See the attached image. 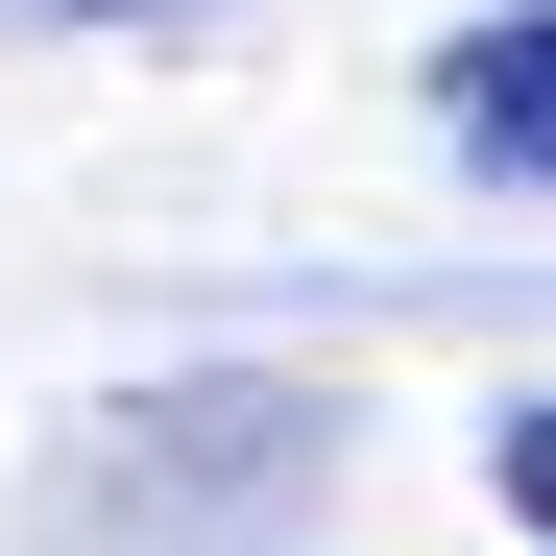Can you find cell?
Wrapping results in <instances>:
<instances>
[{"mask_svg": "<svg viewBox=\"0 0 556 556\" xmlns=\"http://www.w3.org/2000/svg\"><path fill=\"white\" fill-rule=\"evenodd\" d=\"M435 122L484 146V169H532V194H556V0H508V25L435 49Z\"/></svg>", "mask_w": 556, "mask_h": 556, "instance_id": "obj_1", "label": "cell"}, {"mask_svg": "<svg viewBox=\"0 0 556 556\" xmlns=\"http://www.w3.org/2000/svg\"><path fill=\"white\" fill-rule=\"evenodd\" d=\"M484 484H508V532H556V388H532V412L484 435Z\"/></svg>", "mask_w": 556, "mask_h": 556, "instance_id": "obj_3", "label": "cell"}, {"mask_svg": "<svg viewBox=\"0 0 556 556\" xmlns=\"http://www.w3.org/2000/svg\"><path fill=\"white\" fill-rule=\"evenodd\" d=\"M266 459H315V388H169V412H146V484H169V508L266 484Z\"/></svg>", "mask_w": 556, "mask_h": 556, "instance_id": "obj_2", "label": "cell"}, {"mask_svg": "<svg viewBox=\"0 0 556 556\" xmlns=\"http://www.w3.org/2000/svg\"><path fill=\"white\" fill-rule=\"evenodd\" d=\"M49 25H146V0H49Z\"/></svg>", "mask_w": 556, "mask_h": 556, "instance_id": "obj_4", "label": "cell"}]
</instances>
